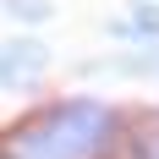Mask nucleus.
Here are the masks:
<instances>
[{"label": "nucleus", "mask_w": 159, "mask_h": 159, "mask_svg": "<svg viewBox=\"0 0 159 159\" xmlns=\"http://www.w3.org/2000/svg\"><path fill=\"white\" fill-rule=\"evenodd\" d=\"M137 159H159V126L143 132V154H137Z\"/></svg>", "instance_id": "7ed1b4c3"}, {"label": "nucleus", "mask_w": 159, "mask_h": 159, "mask_svg": "<svg viewBox=\"0 0 159 159\" xmlns=\"http://www.w3.org/2000/svg\"><path fill=\"white\" fill-rule=\"evenodd\" d=\"M110 137V110H99L88 99L55 104L39 121H22V132H11L6 154L11 159H93Z\"/></svg>", "instance_id": "f257e3e1"}, {"label": "nucleus", "mask_w": 159, "mask_h": 159, "mask_svg": "<svg viewBox=\"0 0 159 159\" xmlns=\"http://www.w3.org/2000/svg\"><path fill=\"white\" fill-rule=\"evenodd\" d=\"M39 66H44V44H33V39L0 44V88H22V82H33Z\"/></svg>", "instance_id": "f03ea898"}]
</instances>
